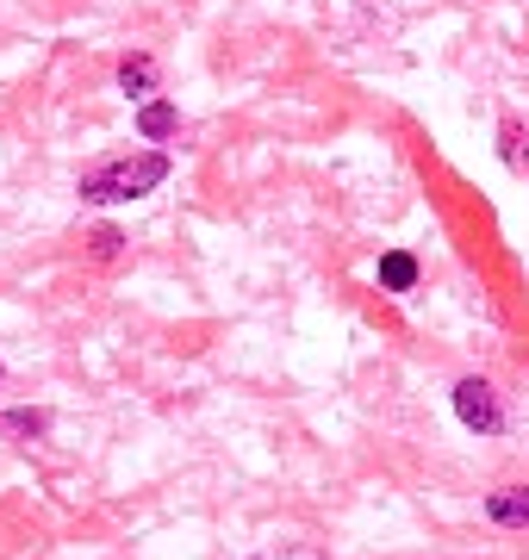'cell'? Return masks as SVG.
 <instances>
[{
	"label": "cell",
	"mask_w": 529,
	"mask_h": 560,
	"mask_svg": "<svg viewBox=\"0 0 529 560\" xmlns=\"http://www.w3.org/2000/svg\"><path fill=\"white\" fill-rule=\"evenodd\" d=\"M168 175V156H113V162H94L82 175V200L87 206H119V200H143L156 180Z\"/></svg>",
	"instance_id": "6da1fadb"
},
{
	"label": "cell",
	"mask_w": 529,
	"mask_h": 560,
	"mask_svg": "<svg viewBox=\"0 0 529 560\" xmlns=\"http://www.w3.org/2000/svg\"><path fill=\"white\" fill-rule=\"evenodd\" d=\"M455 418L468 430H480V436H498L505 430V405H498V393L486 381H455Z\"/></svg>",
	"instance_id": "7a4b0ae2"
},
{
	"label": "cell",
	"mask_w": 529,
	"mask_h": 560,
	"mask_svg": "<svg viewBox=\"0 0 529 560\" xmlns=\"http://www.w3.org/2000/svg\"><path fill=\"white\" fill-rule=\"evenodd\" d=\"M486 517L498 523V529H529V486L492 492V499H486Z\"/></svg>",
	"instance_id": "3957f363"
},
{
	"label": "cell",
	"mask_w": 529,
	"mask_h": 560,
	"mask_svg": "<svg viewBox=\"0 0 529 560\" xmlns=\"http://www.w3.org/2000/svg\"><path fill=\"white\" fill-rule=\"evenodd\" d=\"M119 94L125 101H156V57H125L119 62Z\"/></svg>",
	"instance_id": "277c9868"
},
{
	"label": "cell",
	"mask_w": 529,
	"mask_h": 560,
	"mask_svg": "<svg viewBox=\"0 0 529 560\" xmlns=\"http://www.w3.org/2000/svg\"><path fill=\"white\" fill-rule=\"evenodd\" d=\"M138 131L143 138H175V131H181V113H175V106H163V101H143V119H138Z\"/></svg>",
	"instance_id": "5b68a950"
},
{
	"label": "cell",
	"mask_w": 529,
	"mask_h": 560,
	"mask_svg": "<svg viewBox=\"0 0 529 560\" xmlns=\"http://www.w3.org/2000/svg\"><path fill=\"white\" fill-rule=\"evenodd\" d=\"M411 280H418V261H411V256H399V249L380 256V287H387V293H405Z\"/></svg>",
	"instance_id": "8992f818"
},
{
	"label": "cell",
	"mask_w": 529,
	"mask_h": 560,
	"mask_svg": "<svg viewBox=\"0 0 529 560\" xmlns=\"http://www.w3.org/2000/svg\"><path fill=\"white\" fill-rule=\"evenodd\" d=\"M498 150H505L510 168H524V162H529V150H524V125H517V119L498 125Z\"/></svg>",
	"instance_id": "52a82bcc"
},
{
	"label": "cell",
	"mask_w": 529,
	"mask_h": 560,
	"mask_svg": "<svg viewBox=\"0 0 529 560\" xmlns=\"http://www.w3.org/2000/svg\"><path fill=\"white\" fill-rule=\"evenodd\" d=\"M44 423H50L44 411H7V418H0V430H13V436H38Z\"/></svg>",
	"instance_id": "ba28073f"
},
{
	"label": "cell",
	"mask_w": 529,
	"mask_h": 560,
	"mask_svg": "<svg viewBox=\"0 0 529 560\" xmlns=\"http://www.w3.org/2000/svg\"><path fill=\"white\" fill-rule=\"evenodd\" d=\"M119 231H113V224H101V231H94V256H119Z\"/></svg>",
	"instance_id": "9c48e42d"
}]
</instances>
